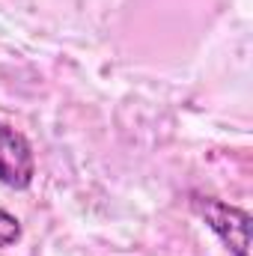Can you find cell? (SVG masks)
<instances>
[{
  "mask_svg": "<svg viewBox=\"0 0 253 256\" xmlns=\"http://www.w3.org/2000/svg\"><path fill=\"white\" fill-rule=\"evenodd\" d=\"M190 208L206 220V226L224 242L232 256H250V214L208 194H190Z\"/></svg>",
  "mask_w": 253,
  "mask_h": 256,
  "instance_id": "cell-1",
  "label": "cell"
},
{
  "mask_svg": "<svg viewBox=\"0 0 253 256\" xmlns=\"http://www.w3.org/2000/svg\"><path fill=\"white\" fill-rule=\"evenodd\" d=\"M33 176H36V158L27 137L0 122V185L12 191H24L30 188Z\"/></svg>",
  "mask_w": 253,
  "mask_h": 256,
  "instance_id": "cell-2",
  "label": "cell"
},
{
  "mask_svg": "<svg viewBox=\"0 0 253 256\" xmlns=\"http://www.w3.org/2000/svg\"><path fill=\"white\" fill-rule=\"evenodd\" d=\"M21 238V220L15 214H9L6 208H0V250L12 248Z\"/></svg>",
  "mask_w": 253,
  "mask_h": 256,
  "instance_id": "cell-3",
  "label": "cell"
}]
</instances>
